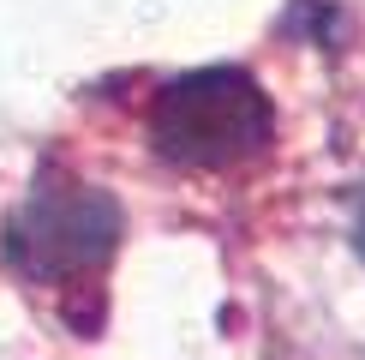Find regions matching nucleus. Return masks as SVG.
Returning <instances> with one entry per match:
<instances>
[{
    "label": "nucleus",
    "instance_id": "obj_1",
    "mask_svg": "<svg viewBox=\"0 0 365 360\" xmlns=\"http://www.w3.org/2000/svg\"><path fill=\"white\" fill-rule=\"evenodd\" d=\"M276 132L269 96L240 66H204L174 79L150 109V144L180 169H240Z\"/></svg>",
    "mask_w": 365,
    "mask_h": 360
},
{
    "label": "nucleus",
    "instance_id": "obj_2",
    "mask_svg": "<svg viewBox=\"0 0 365 360\" xmlns=\"http://www.w3.org/2000/svg\"><path fill=\"white\" fill-rule=\"evenodd\" d=\"M120 246V204L102 186L42 180L6 222V259L30 282H84Z\"/></svg>",
    "mask_w": 365,
    "mask_h": 360
},
{
    "label": "nucleus",
    "instance_id": "obj_3",
    "mask_svg": "<svg viewBox=\"0 0 365 360\" xmlns=\"http://www.w3.org/2000/svg\"><path fill=\"white\" fill-rule=\"evenodd\" d=\"M354 246H359V259H365V192H359V210H354Z\"/></svg>",
    "mask_w": 365,
    "mask_h": 360
}]
</instances>
